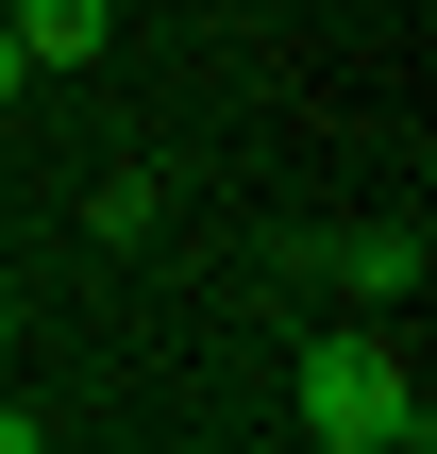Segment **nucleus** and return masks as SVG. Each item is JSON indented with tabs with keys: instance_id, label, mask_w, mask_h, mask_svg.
<instances>
[{
	"instance_id": "2",
	"label": "nucleus",
	"mask_w": 437,
	"mask_h": 454,
	"mask_svg": "<svg viewBox=\"0 0 437 454\" xmlns=\"http://www.w3.org/2000/svg\"><path fill=\"white\" fill-rule=\"evenodd\" d=\"M286 270H320V286H337V303H354V320H404V303H421V219H354V236H303V253H286Z\"/></svg>"
},
{
	"instance_id": "1",
	"label": "nucleus",
	"mask_w": 437,
	"mask_h": 454,
	"mask_svg": "<svg viewBox=\"0 0 437 454\" xmlns=\"http://www.w3.org/2000/svg\"><path fill=\"white\" fill-rule=\"evenodd\" d=\"M286 421L320 454H421L437 438V404H421V371H404V337L387 320H337V337H303V371H286Z\"/></svg>"
},
{
	"instance_id": "3",
	"label": "nucleus",
	"mask_w": 437,
	"mask_h": 454,
	"mask_svg": "<svg viewBox=\"0 0 437 454\" xmlns=\"http://www.w3.org/2000/svg\"><path fill=\"white\" fill-rule=\"evenodd\" d=\"M0 34H17L34 67H84V51L118 34V0H0Z\"/></svg>"
},
{
	"instance_id": "4",
	"label": "nucleus",
	"mask_w": 437,
	"mask_h": 454,
	"mask_svg": "<svg viewBox=\"0 0 437 454\" xmlns=\"http://www.w3.org/2000/svg\"><path fill=\"white\" fill-rule=\"evenodd\" d=\"M17 84H34V51H17V34H0V101H17Z\"/></svg>"
}]
</instances>
